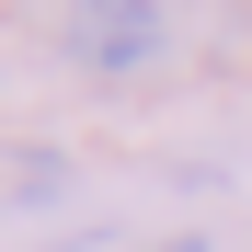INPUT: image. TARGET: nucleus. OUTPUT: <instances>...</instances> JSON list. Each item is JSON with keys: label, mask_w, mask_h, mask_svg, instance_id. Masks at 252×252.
<instances>
[{"label": "nucleus", "mask_w": 252, "mask_h": 252, "mask_svg": "<svg viewBox=\"0 0 252 252\" xmlns=\"http://www.w3.org/2000/svg\"><path fill=\"white\" fill-rule=\"evenodd\" d=\"M160 46H172L160 0H80V23H69V58H92V69H138Z\"/></svg>", "instance_id": "nucleus-1"}, {"label": "nucleus", "mask_w": 252, "mask_h": 252, "mask_svg": "<svg viewBox=\"0 0 252 252\" xmlns=\"http://www.w3.org/2000/svg\"><path fill=\"white\" fill-rule=\"evenodd\" d=\"M172 252H206V241H172Z\"/></svg>", "instance_id": "nucleus-2"}]
</instances>
